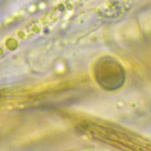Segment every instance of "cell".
<instances>
[{
  "label": "cell",
  "instance_id": "1",
  "mask_svg": "<svg viewBox=\"0 0 151 151\" xmlns=\"http://www.w3.org/2000/svg\"><path fill=\"white\" fill-rule=\"evenodd\" d=\"M94 76L100 86L105 89H117L122 86L125 80L123 67L116 60L110 57H104L94 67Z\"/></svg>",
  "mask_w": 151,
  "mask_h": 151
}]
</instances>
